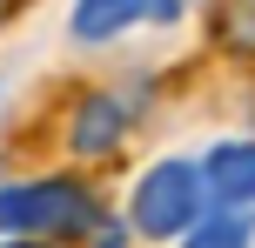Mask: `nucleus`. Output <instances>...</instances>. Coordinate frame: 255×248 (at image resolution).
<instances>
[{
	"label": "nucleus",
	"mask_w": 255,
	"mask_h": 248,
	"mask_svg": "<svg viewBox=\"0 0 255 248\" xmlns=\"http://www.w3.org/2000/svg\"><path fill=\"white\" fill-rule=\"evenodd\" d=\"M181 248H249V215H202Z\"/></svg>",
	"instance_id": "423d86ee"
},
{
	"label": "nucleus",
	"mask_w": 255,
	"mask_h": 248,
	"mask_svg": "<svg viewBox=\"0 0 255 248\" xmlns=\"http://www.w3.org/2000/svg\"><path fill=\"white\" fill-rule=\"evenodd\" d=\"M121 128H128V114H121L115 94H88L74 107V155H115Z\"/></svg>",
	"instance_id": "39448f33"
},
{
	"label": "nucleus",
	"mask_w": 255,
	"mask_h": 248,
	"mask_svg": "<svg viewBox=\"0 0 255 248\" xmlns=\"http://www.w3.org/2000/svg\"><path fill=\"white\" fill-rule=\"evenodd\" d=\"M195 174H202V208H215V215L255 208V141H215Z\"/></svg>",
	"instance_id": "7ed1b4c3"
},
{
	"label": "nucleus",
	"mask_w": 255,
	"mask_h": 248,
	"mask_svg": "<svg viewBox=\"0 0 255 248\" xmlns=\"http://www.w3.org/2000/svg\"><path fill=\"white\" fill-rule=\"evenodd\" d=\"M134 20H181V7L175 0H81L74 7V34L81 40H108V34H121Z\"/></svg>",
	"instance_id": "20e7f679"
},
{
	"label": "nucleus",
	"mask_w": 255,
	"mask_h": 248,
	"mask_svg": "<svg viewBox=\"0 0 255 248\" xmlns=\"http://www.w3.org/2000/svg\"><path fill=\"white\" fill-rule=\"evenodd\" d=\"M0 248H40V242H0Z\"/></svg>",
	"instance_id": "0eeeda50"
},
{
	"label": "nucleus",
	"mask_w": 255,
	"mask_h": 248,
	"mask_svg": "<svg viewBox=\"0 0 255 248\" xmlns=\"http://www.w3.org/2000/svg\"><path fill=\"white\" fill-rule=\"evenodd\" d=\"M108 215L101 195L67 174H40V181H7L0 188V235H20V242H81L94 235Z\"/></svg>",
	"instance_id": "f257e3e1"
},
{
	"label": "nucleus",
	"mask_w": 255,
	"mask_h": 248,
	"mask_svg": "<svg viewBox=\"0 0 255 248\" xmlns=\"http://www.w3.org/2000/svg\"><path fill=\"white\" fill-rule=\"evenodd\" d=\"M128 222L148 242L188 235V228L202 222V174H195V161H154L134 181V195H128Z\"/></svg>",
	"instance_id": "f03ea898"
}]
</instances>
